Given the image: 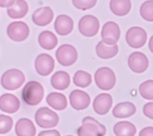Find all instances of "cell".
Instances as JSON below:
<instances>
[{
	"label": "cell",
	"mask_w": 153,
	"mask_h": 136,
	"mask_svg": "<svg viewBox=\"0 0 153 136\" xmlns=\"http://www.w3.org/2000/svg\"><path fill=\"white\" fill-rule=\"evenodd\" d=\"M44 91L41 84L36 81H29L22 90L23 100L29 106H36L42 101Z\"/></svg>",
	"instance_id": "obj_1"
},
{
	"label": "cell",
	"mask_w": 153,
	"mask_h": 136,
	"mask_svg": "<svg viewBox=\"0 0 153 136\" xmlns=\"http://www.w3.org/2000/svg\"><path fill=\"white\" fill-rule=\"evenodd\" d=\"M82 123L77 129L78 136H104L106 134L105 126L92 117L84 118Z\"/></svg>",
	"instance_id": "obj_2"
},
{
	"label": "cell",
	"mask_w": 153,
	"mask_h": 136,
	"mask_svg": "<svg viewBox=\"0 0 153 136\" xmlns=\"http://www.w3.org/2000/svg\"><path fill=\"white\" fill-rule=\"evenodd\" d=\"M25 81V77L22 71L17 69L7 70L2 75L1 84L7 90H15L19 88Z\"/></svg>",
	"instance_id": "obj_3"
},
{
	"label": "cell",
	"mask_w": 153,
	"mask_h": 136,
	"mask_svg": "<svg viewBox=\"0 0 153 136\" xmlns=\"http://www.w3.org/2000/svg\"><path fill=\"white\" fill-rule=\"evenodd\" d=\"M94 81L96 85L100 89L108 91L115 86L116 76L112 69L107 67H102L96 70Z\"/></svg>",
	"instance_id": "obj_4"
},
{
	"label": "cell",
	"mask_w": 153,
	"mask_h": 136,
	"mask_svg": "<svg viewBox=\"0 0 153 136\" xmlns=\"http://www.w3.org/2000/svg\"><path fill=\"white\" fill-rule=\"evenodd\" d=\"M35 119L36 124L43 128L55 127L59 120L57 114L47 107L39 109L35 113Z\"/></svg>",
	"instance_id": "obj_5"
},
{
	"label": "cell",
	"mask_w": 153,
	"mask_h": 136,
	"mask_svg": "<svg viewBox=\"0 0 153 136\" xmlns=\"http://www.w3.org/2000/svg\"><path fill=\"white\" fill-rule=\"evenodd\" d=\"M56 57L61 65L69 66L76 61L78 52L74 46L70 44H63L57 48Z\"/></svg>",
	"instance_id": "obj_6"
},
{
	"label": "cell",
	"mask_w": 153,
	"mask_h": 136,
	"mask_svg": "<svg viewBox=\"0 0 153 136\" xmlns=\"http://www.w3.org/2000/svg\"><path fill=\"white\" fill-rule=\"evenodd\" d=\"M98 19L92 15H85L79 21L78 29L80 33L85 36L91 37L96 35L99 29Z\"/></svg>",
	"instance_id": "obj_7"
},
{
	"label": "cell",
	"mask_w": 153,
	"mask_h": 136,
	"mask_svg": "<svg viewBox=\"0 0 153 136\" xmlns=\"http://www.w3.org/2000/svg\"><path fill=\"white\" fill-rule=\"evenodd\" d=\"M126 39L130 47L133 48H139L145 45L147 39V34L142 27L134 26L127 30Z\"/></svg>",
	"instance_id": "obj_8"
},
{
	"label": "cell",
	"mask_w": 153,
	"mask_h": 136,
	"mask_svg": "<svg viewBox=\"0 0 153 136\" xmlns=\"http://www.w3.org/2000/svg\"><path fill=\"white\" fill-rule=\"evenodd\" d=\"M8 37L14 41H25L29 35L28 26L23 21H18L10 23L7 29Z\"/></svg>",
	"instance_id": "obj_9"
},
{
	"label": "cell",
	"mask_w": 153,
	"mask_h": 136,
	"mask_svg": "<svg viewBox=\"0 0 153 136\" xmlns=\"http://www.w3.org/2000/svg\"><path fill=\"white\" fill-rule=\"evenodd\" d=\"M102 41L106 45L116 44L120 39V29L118 25L114 21H108L102 27L101 32Z\"/></svg>",
	"instance_id": "obj_10"
},
{
	"label": "cell",
	"mask_w": 153,
	"mask_h": 136,
	"mask_svg": "<svg viewBox=\"0 0 153 136\" xmlns=\"http://www.w3.org/2000/svg\"><path fill=\"white\" fill-rule=\"evenodd\" d=\"M35 67L39 75L43 76H48L54 69V60L48 54H41L38 55L35 60Z\"/></svg>",
	"instance_id": "obj_11"
},
{
	"label": "cell",
	"mask_w": 153,
	"mask_h": 136,
	"mask_svg": "<svg viewBox=\"0 0 153 136\" xmlns=\"http://www.w3.org/2000/svg\"><path fill=\"white\" fill-rule=\"evenodd\" d=\"M128 65L133 72L137 73H141L147 69L149 61L147 57L143 53L136 51L129 55Z\"/></svg>",
	"instance_id": "obj_12"
},
{
	"label": "cell",
	"mask_w": 153,
	"mask_h": 136,
	"mask_svg": "<svg viewBox=\"0 0 153 136\" xmlns=\"http://www.w3.org/2000/svg\"><path fill=\"white\" fill-rule=\"evenodd\" d=\"M69 101L72 107L76 110H81L88 107L90 103V97L85 92L75 89L71 92Z\"/></svg>",
	"instance_id": "obj_13"
},
{
	"label": "cell",
	"mask_w": 153,
	"mask_h": 136,
	"mask_svg": "<svg viewBox=\"0 0 153 136\" xmlns=\"http://www.w3.org/2000/svg\"><path fill=\"white\" fill-rule=\"evenodd\" d=\"M112 105V98L107 93H102L98 95L94 100L93 107L95 112L99 115L106 114Z\"/></svg>",
	"instance_id": "obj_14"
},
{
	"label": "cell",
	"mask_w": 153,
	"mask_h": 136,
	"mask_svg": "<svg viewBox=\"0 0 153 136\" xmlns=\"http://www.w3.org/2000/svg\"><path fill=\"white\" fill-rule=\"evenodd\" d=\"M54 17L53 10L49 7L37 9L32 14L33 22L39 26H45L50 24Z\"/></svg>",
	"instance_id": "obj_15"
},
{
	"label": "cell",
	"mask_w": 153,
	"mask_h": 136,
	"mask_svg": "<svg viewBox=\"0 0 153 136\" xmlns=\"http://www.w3.org/2000/svg\"><path fill=\"white\" fill-rule=\"evenodd\" d=\"M20 106L17 97L11 94H4L0 97V109L8 113L16 112Z\"/></svg>",
	"instance_id": "obj_16"
},
{
	"label": "cell",
	"mask_w": 153,
	"mask_h": 136,
	"mask_svg": "<svg viewBox=\"0 0 153 136\" xmlns=\"http://www.w3.org/2000/svg\"><path fill=\"white\" fill-rule=\"evenodd\" d=\"M74 28L72 19L67 15L62 14L57 17L54 22L56 32L60 35L65 36L69 34Z\"/></svg>",
	"instance_id": "obj_17"
},
{
	"label": "cell",
	"mask_w": 153,
	"mask_h": 136,
	"mask_svg": "<svg viewBox=\"0 0 153 136\" xmlns=\"http://www.w3.org/2000/svg\"><path fill=\"white\" fill-rule=\"evenodd\" d=\"M15 131L17 136H35L36 128L30 119L22 118L17 122Z\"/></svg>",
	"instance_id": "obj_18"
},
{
	"label": "cell",
	"mask_w": 153,
	"mask_h": 136,
	"mask_svg": "<svg viewBox=\"0 0 153 136\" xmlns=\"http://www.w3.org/2000/svg\"><path fill=\"white\" fill-rule=\"evenodd\" d=\"M136 111L134 104L126 101L117 104L112 110V114L117 118H126L134 115Z\"/></svg>",
	"instance_id": "obj_19"
},
{
	"label": "cell",
	"mask_w": 153,
	"mask_h": 136,
	"mask_svg": "<svg viewBox=\"0 0 153 136\" xmlns=\"http://www.w3.org/2000/svg\"><path fill=\"white\" fill-rule=\"evenodd\" d=\"M28 5L25 0H16L14 3L7 8L10 17L16 19L24 17L28 12Z\"/></svg>",
	"instance_id": "obj_20"
},
{
	"label": "cell",
	"mask_w": 153,
	"mask_h": 136,
	"mask_svg": "<svg viewBox=\"0 0 153 136\" xmlns=\"http://www.w3.org/2000/svg\"><path fill=\"white\" fill-rule=\"evenodd\" d=\"M51 84L54 89L64 90L70 84V76L65 71H57L51 76Z\"/></svg>",
	"instance_id": "obj_21"
},
{
	"label": "cell",
	"mask_w": 153,
	"mask_h": 136,
	"mask_svg": "<svg viewBox=\"0 0 153 136\" xmlns=\"http://www.w3.org/2000/svg\"><path fill=\"white\" fill-rule=\"evenodd\" d=\"M47 104L54 109L57 110H62L66 108L68 105L66 97L62 93L51 92L46 98Z\"/></svg>",
	"instance_id": "obj_22"
},
{
	"label": "cell",
	"mask_w": 153,
	"mask_h": 136,
	"mask_svg": "<svg viewBox=\"0 0 153 136\" xmlns=\"http://www.w3.org/2000/svg\"><path fill=\"white\" fill-rule=\"evenodd\" d=\"M38 42L44 49L51 50L56 47L58 40L56 36L53 32L49 30H44L39 35Z\"/></svg>",
	"instance_id": "obj_23"
},
{
	"label": "cell",
	"mask_w": 153,
	"mask_h": 136,
	"mask_svg": "<svg viewBox=\"0 0 153 136\" xmlns=\"http://www.w3.org/2000/svg\"><path fill=\"white\" fill-rule=\"evenodd\" d=\"M118 51V47L117 44L108 45L103 41H100L96 47V52L97 56L103 59H108L114 57Z\"/></svg>",
	"instance_id": "obj_24"
},
{
	"label": "cell",
	"mask_w": 153,
	"mask_h": 136,
	"mask_svg": "<svg viewBox=\"0 0 153 136\" xmlns=\"http://www.w3.org/2000/svg\"><path fill=\"white\" fill-rule=\"evenodd\" d=\"M130 0H111L109 7L111 11L118 16L127 14L131 9Z\"/></svg>",
	"instance_id": "obj_25"
},
{
	"label": "cell",
	"mask_w": 153,
	"mask_h": 136,
	"mask_svg": "<svg viewBox=\"0 0 153 136\" xmlns=\"http://www.w3.org/2000/svg\"><path fill=\"white\" fill-rule=\"evenodd\" d=\"M116 136H134L136 133V126L128 121L117 122L113 128Z\"/></svg>",
	"instance_id": "obj_26"
},
{
	"label": "cell",
	"mask_w": 153,
	"mask_h": 136,
	"mask_svg": "<svg viewBox=\"0 0 153 136\" xmlns=\"http://www.w3.org/2000/svg\"><path fill=\"white\" fill-rule=\"evenodd\" d=\"M92 79L88 73L83 70H78L73 77V82L75 85L81 88H85L90 85Z\"/></svg>",
	"instance_id": "obj_27"
},
{
	"label": "cell",
	"mask_w": 153,
	"mask_h": 136,
	"mask_svg": "<svg viewBox=\"0 0 153 136\" xmlns=\"http://www.w3.org/2000/svg\"><path fill=\"white\" fill-rule=\"evenodd\" d=\"M141 96L146 100H153V81L150 79L142 83L139 87Z\"/></svg>",
	"instance_id": "obj_28"
},
{
	"label": "cell",
	"mask_w": 153,
	"mask_h": 136,
	"mask_svg": "<svg viewBox=\"0 0 153 136\" xmlns=\"http://www.w3.org/2000/svg\"><path fill=\"white\" fill-rule=\"evenodd\" d=\"M140 14L146 21H153V1L148 0L143 2L140 8Z\"/></svg>",
	"instance_id": "obj_29"
},
{
	"label": "cell",
	"mask_w": 153,
	"mask_h": 136,
	"mask_svg": "<svg viewBox=\"0 0 153 136\" xmlns=\"http://www.w3.org/2000/svg\"><path fill=\"white\" fill-rule=\"evenodd\" d=\"M13 125V119L11 117L4 115H0V134L8 132Z\"/></svg>",
	"instance_id": "obj_30"
},
{
	"label": "cell",
	"mask_w": 153,
	"mask_h": 136,
	"mask_svg": "<svg viewBox=\"0 0 153 136\" xmlns=\"http://www.w3.org/2000/svg\"><path fill=\"white\" fill-rule=\"evenodd\" d=\"M72 4L77 9L85 11L91 9L96 4L97 0H72Z\"/></svg>",
	"instance_id": "obj_31"
},
{
	"label": "cell",
	"mask_w": 153,
	"mask_h": 136,
	"mask_svg": "<svg viewBox=\"0 0 153 136\" xmlns=\"http://www.w3.org/2000/svg\"><path fill=\"white\" fill-rule=\"evenodd\" d=\"M143 112L144 115L150 118L151 119H153V103L149 102L145 104L143 108Z\"/></svg>",
	"instance_id": "obj_32"
},
{
	"label": "cell",
	"mask_w": 153,
	"mask_h": 136,
	"mask_svg": "<svg viewBox=\"0 0 153 136\" xmlns=\"http://www.w3.org/2000/svg\"><path fill=\"white\" fill-rule=\"evenodd\" d=\"M38 136H60L59 132L56 129L42 131L39 133Z\"/></svg>",
	"instance_id": "obj_33"
},
{
	"label": "cell",
	"mask_w": 153,
	"mask_h": 136,
	"mask_svg": "<svg viewBox=\"0 0 153 136\" xmlns=\"http://www.w3.org/2000/svg\"><path fill=\"white\" fill-rule=\"evenodd\" d=\"M139 136H153V128L152 126L144 128L140 131Z\"/></svg>",
	"instance_id": "obj_34"
},
{
	"label": "cell",
	"mask_w": 153,
	"mask_h": 136,
	"mask_svg": "<svg viewBox=\"0 0 153 136\" xmlns=\"http://www.w3.org/2000/svg\"><path fill=\"white\" fill-rule=\"evenodd\" d=\"M16 0H0V7L4 8H8L11 7Z\"/></svg>",
	"instance_id": "obj_35"
},
{
	"label": "cell",
	"mask_w": 153,
	"mask_h": 136,
	"mask_svg": "<svg viewBox=\"0 0 153 136\" xmlns=\"http://www.w3.org/2000/svg\"><path fill=\"white\" fill-rule=\"evenodd\" d=\"M67 136H72V135H67Z\"/></svg>",
	"instance_id": "obj_36"
}]
</instances>
